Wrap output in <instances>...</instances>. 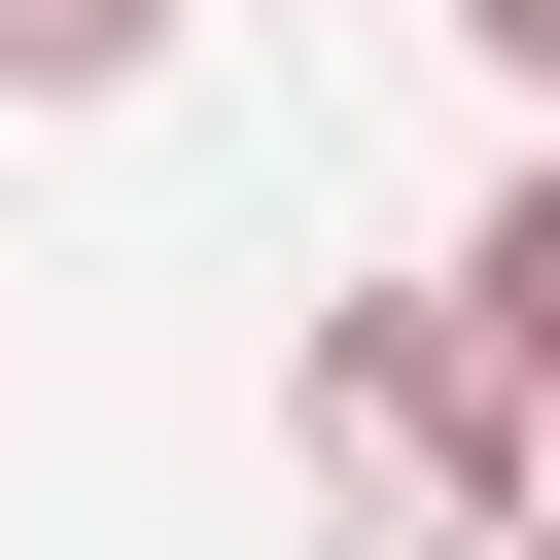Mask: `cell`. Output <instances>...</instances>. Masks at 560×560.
Here are the masks:
<instances>
[{
  "label": "cell",
  "instance_id": "cell-1",
  "mask_svg": "<svg viewBox=\"0 0 560 560\" xmlns=\"http://www.w3.org/2000/svg\"><path fill=\"white\" fill-rule=\"evenodd\" d=\"M315 455H350L385 560H525V525H560V420H525V350H490L455 280H350V315H315Z\"/></svg>",
  "mask_w": 560,
  "mask_h": 560
},
{
  "label": "cell",
  "instance_id": "cell-2",
  "mask_svg": "<svg viewBox=\"0 0 560 560\" xmlns=\"http://www.w3.org/2000/svg\"><path fill=\"white\" fill-rule=\"evenodd\" d=\"M455 315H490V350H525V420H560V140H525V210L455 245Z\"/></svg>",
  "mask_w": 560,
  "mask_h": 560
},
{
  "label": "cell",
  "instance_id": "cell-3",
  "mask_svg": "<svg viewBox=\"0 0 560 560\" xmlns=\"http://www.w3.org/2000/svg\"><path fill=\"white\" fill-rule=\"evenodd\" d=\"M140 35H175V0H0V105H105Z\"/></svg>",
  "mask_w": 560,
  "mask_h": 560
},
{
  "label": "cell",
  "instance_id": "cell-4",
  "mask_svg": "<svg viewBox=\"0 0 560 560\" xmlns=\"http://www.w3.org/2000/svg\"><path fill=\"white\" fill-rule=\"evenodd\" d=\"M455 35H490V70H525V105H560V0H455Z\"/></svg>",
  "mask_w": 560,
  "mask_h": 560
},
{
  "label": "cell",
  "instance_id": "cell-5",
  "mask_svg": "<svg viewBox=\"0 0 560 560\" xmlns=\"http://www.w3.org/2000/svg\"><path fill=\"white\" fill-rule=\"evenodd\" d=\"M525 560H560V525H525Z\"/></svg>",
  "mask_w": 560,
  "mask_h": 560
}]
</instances>
